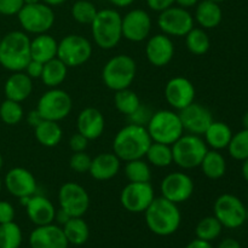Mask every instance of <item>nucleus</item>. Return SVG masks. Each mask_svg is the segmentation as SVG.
Listing matches in <instances>:
<instances>
[{"mask_svg": "<svg viewBox=\"0 0 248 248\" xmlns=\"http://www.w3.org/2000/svg\"><path fill=\"white\" fill-rule=\"evenodd\" d=\"M31 248H68L62 228L51 224L36 227L29 236Z\"/></svg>", "mask_w": 248, "mask_h": 248, "instance_id": "21", "label": "nucleus"}, {"mask_svg": "<svg viewBox=\"0 0 248 248\" xmlns=\"http://www.w3.org/2000/svg\"><path fill=\"white\" fill-rule=\"evenodd\" d=\"M17 17L23 31L35 35L47 33L55 23V12L45 2L23 5Z\"/></svg>", "mask_w": 248, "mask_h": 248, "instance_id": "8", "label": "nucleus"}, {"mask_svg": "<svg viewBox=\"0 0 248 248\" xmlns=\"http://www.w3.org/2000/svg\"><path fill=\"white\" fill-rule=\"evenodd\" d=\"M212 1H215V2H217V4H219V2H223V1H224V0H212Z\"/></svg>", "mask_w": 248, "mask_h": 248, "instance_id": "60", "label": "nucleus"}, {"mask_svg": "<svg viewBox=\"0 0 248 248\" xmlns=\"http://www.w3.org/2000/svg\"><path fill=\"white\" fill-rule=\"evenodd\" d=\"M176 0H147V4L150 10L156 12H162L169 7L173 6Z\"/></svg>", "mask_w": 248, "mask_h": 248, "instance_id": "48", "label": "nucleus"}, {"mask_svg": "<svg viewBox=\"0 0 248 248\" xmlns=\"http://www.w3.org/2000/svg\"><path fill=\"white\" fill-rule=\"evenodd\" d=\"M111 4H114L115 6L119 7H126V6H130L135 0H109Z\"/></svg>", "mask_w": 248, "mask_h": 248, "instance_id": "54", "label": "nucleus"}, {"mask_svg": "<svg viewBox=\"0 0 248 248\" xmlns=\"http://www.w3.org/2000/svg\"><path fill=\"white\" fill-rule=\"evenodd\" d=\"M228 150L232 159L244 161L248 157V130L244 128L240 132L232 135Z\"/></svg>", "mask_w": 248, "mask_h": 248, "instance_id": "39", "label": "nucleus"}, {"mask_svg": "<svg viewBox=\"0 0 248 248\" xmlns=\"http://www.w3.org/2000/svg\"><path fill=\"white\" fill-rule=\"evenodd\" d=\"M223 229V225L220 224L219 220L212 216V217H205L198 223L195 229L196 237L203 241H213L220 235Z\"/></svg>", "mask_w": 248, "mask_h": 248, "instance_id": "37", "label": "nucleus"}, {"mask_svg": "<svg viewBox=\"0 0 248 248\" xmlns=\"http://www.w3.org/2000/svg\"><path fill=\"white\" fill-rule=\"evenodd\" d=\"M152 115H153V111L150 110L147 106L140 104V106L138 107L132 114L128 115V120H130V124H133V125L144 126V127H147Z\"/></svg>", "mask_w": 248, "mask_h": 248, "instance_id": "43", "label": "nucleus"}, {"mask_svg": "<svg viewBox=\"0 0 248 248\" xmlns=\"http://www.w3.org/2000/svg\"><path fill=\"white\" fill-rule=\"evenodd\" d=\"M89 145V140H87L85 136H82L81 133H74V135L70 137L69 140V147L72 149L73 153H79V152H85Z\"/></svg>", "mask_w": 248, "mask_h": 248, "instance_id": "45", "label": "nucleus"}, {"mask_svg": "<svg viewBox=\"0 0 248 248\" xmlns=\"http://www.w3.org/2000/svg\"><path fill=\"white\" fill-rule=\"evenodd\" d=\"M2 164H4V159H2V155H1V153H0V170H1Z\"/></svg>", "mask_w": 248, "mask_h": 248, "instance_id": "59", "label": "nucleus"}, {"mask_svg": "<svg viewBox=\"0 0 248 248\" xmlns=\"http://www.w3.org/2000/svg\"><path fill=\"white\" fill-rule=\"evenodd\" d=\"M145 55L154 67L167 65L174 56V45L171 38L164 33L149 38L145 46Z\"/></svg>", "mask_w": 248, "mask_h": 248, "instance_id": "20", "label": "nucleus"}, {"mask_svg": "<svg viewBox=\"0 0 248 248\" xmlns=\"http://www.w3.org/2000/svg\"><path fill=\"white\" fill-rule=\"evenodd\" d=\"M22 230L15 222L0 224V248H19Z\"/></svg>", "mask_w": 248, "mask_h": 248, "instance_id": "38", "label": "nucleus"}, {"mask_svg": "<svg viewBox=\"0 0 248 248\" xmlns=\"http://www.w3.org/2000/svg\"><path fill=\"white\" fill-rule=\"evenodd\" d=\"M242 125H244V128L248 130V110L244 114V118H242Z\"/></svg>", "mask_w": 248, "mask_h": 248, "instance_id": "57", "label": "nucleus"}, {"mask_svg": "<svg viewBox=\"0 0 248 248\" xmlns=\"http://www.w3.org/2000/svg\"><path fill=\"white\" fill-rule=\"evenodd\" d=\"M205 143L213 150H222L228 148L232 137V128L222 121H213L203 133Z\"/></svg>", "mask_w": 248, "mask_h": 248, "instance_id": "28", "label": "nucleus"}, {"mask_svg": "<svg viewBox=\"0 0 248 248\" xmlns=\"http://www.w3.org/2000/svg\"><path fill=\"white\" fill-rule=\"evenodd\" d=\"M121 160L114 153H102L91 161L89 173L96 181H109L119 173Z\"/></svg>", "mask_w": 248, "mask_h": 248, "instance_id": "24", "label": "nucleus"}, {"mask_svg": "<svg viewBox=\"0 0 248 248\" xmlns=\"http://www.w3.org/2000/svg\"><path fill=\"white\" fill-rule=\"evenodd\" d=\"M123 38L140 43L149 36L152 31V18L144 10L135 9L123 17Z\"/></svg>", "mask_w": 248, "mask_h": 248, "instance_id": "16", "label": "nucleus"}, {"mask_svg": "<svg viewBox=\"0 0 248 248\" xmlns=\"http://www.w3.org/2000/svg\"><path fill=\"white\" fill-rule=\"evenodd\" d=\"M165 98L172 108L182 110L195 102V87L186 78H172L165 86Z\"/></svg>", "mask_w": 248, "mask_h": 248, "instance_id": "18", "label": "nucleus"}, {"mask_svg": "<svg viewBox=\"0 0 248 248\" xmlns=\"http://www.w3.org/2000/svg\"><path fill=\"white\" fill-rule=\"evenodd\" d=\"M72 97L63 90L51 89L43 93L39 98L36 110L40 113L44 120L61 121L69 115L72 110Z\"/></svg>", "mask_w": 248, "mask_h": 248, "instance_id": "10", "label": "nucleus"}, {"mask_svg": "<svg viewBox=\"0 0 248 248\" xmlns=\"http://www.w3.org/2000/svg\"><path fill=\"white\" fill-rule=\"evenodd\" d=\"M57 50L58 41L47 33L39 34L31 40V60L46 63L57 57Z\"/></svg>", "mask_w": 248, "mask_h": 248, "instance_id": "26", "label": "nucleus"}, {"mask_svg": "<svg viewBox=\"0 0 248 248\" xmlns=\"http://www.w3.org/2000/svg\"><path fill=\"white\" fill-rule=\"evenodd\" d=\"M114 104L121 114L130 115L140 106V99L135 91L128 89L119 90L114 94Z\"/></svg>", "mask_w": 248, "mask_h": 248, "instance_id": "36", "label": "nucleus"}, {"mask_svg": "<svg viewBox=\"0 0 248 248\" xmlns=\"http://www.w3.org/2000/svg\"><path fill=\"white\" fill-rule=\"evenodd\" d=\"M60 208L72 217H82L90 206V196L86 189L74 182H67L58 191Z\"/></svg>", "mask_w": 248, "mask_h": 248, "instance_id": "13", "label": "nucleus"}, {"mask_svg": "<svg viewBox=\"0 0 248 248\" xmlns=\"http://www.w3.org/2000/svg\"><path fill=\"white\" fill-rule=\"evenodd\" d=\"M2 183H4V182H2L1 178H0V191H1V189H2Z\"/></svg>", "mask_w": 248, "mask_h": 248, "instance_id": "61", "label": "nucleus"}, {"mask_svg": "<svg viewBox=\"0 0 248 248\" xmlns=\"http://www.w3.org/2000/svg\"><path fill=\"white\" fill-rule=\"evenodd\" d=\"M162 198L174 203L188 201L194 193V182L189 174L184 172H172L161 182Z\"/></svg>", "mask_w": 248, "mask_h": 248, "instance_id": "15", "label": "nucleus"}, {"mask_svg": "<svg viewBox=\"0 0 248 248\" xmlns=\"http://www.w3.org/2000/svg\"><path fill=\"white\" fill-rule=\"evenodd\" d=\"M157 26L169 36H186L194 28V17L184 7L171 6L160 12Z\"/></svg>", "mask_w": 248, "mask_h": 248, "instance_id": "12", "label": "nucleus"}, {"mask_svg": "<svg viewBox=\"0 0 248 248\" xmlns=\"http://www.w3.org/2000/svg\"><path fill=\"white\" fill-rule=\"evenodd\" d=\"M222 9L219 4L212 0H202L199 2L195 11V19L203 29L216 28L222 22Z\"/></svg>", "mask_w": 248, "mask_h": 248, "instance_id": "27", "label": "nucleus"}, {"mask_svg": "<svg viewBox=\"0 0 248 248\" xmlns=\"http://www.w3.org/2000/svg\"><path fill=\"white\" fill-rule=\"evenodd\" d=\"M68 67L58 57L44 63L43 74L40 79L47 87L55 89L60 86L67 78Z\"/></svg>", "mask_w": 248, "mask_h": 248, "instance_id": "30", "label": "nucleus"}, {"mask_svg": "<svg viewBox=\"0 0 248 248\" xmlns=\"http://www.w3.org/2000/svg\"><path fill=\"white\" fill-rule=\"evenodd\" d=\"M4 184L7 191L18 199L34 195L38 188L35 177L23 167H15L10 170L5 176Z\"/></svg>", "mask_w": 248, "mask_h": 248, "instance_id": "19", "label": "nucleus"}, {"mask_svg": "<svg viewBox=\"0 0 248 248\" xmlns=\"http://www.w3.org/2000/svg\"><path fill=\"white\" fill-rule=\"evenodd\" d=\"M34 135L36 140L46 148H53L62 140V128L57 121L43 120L34 127Z\"/></svg>", "mask_w": 248, "mask_h": 248, "instance_id": "29", "label": "nucleus"}, {"mask_svg": "<svg viewBox=\"0 0 248 248\" xmlns=\"http://www.w3.org/2000/svg\"><path fill=\"white\" fill-rule=\"evenodd\" d=\"M215 217L220 224L229 229H236L245 224L247 219V210L244 202L237 196L232 194H223L216 200Z\"/></svg>", "mask_w": 248, "mask_h": 248, "instance_id": "11", "label": "nucleus"}, {"mask_svg": "<svg viewBox=\"0 0 248 248\" xmlns=\"http://www.w3.org/2000/svg\"><path fill=\"white\" fill-rule=\"evenodd\" d=\"M186 45L193 55H205L211 47L210 36L202 28H193L186 35Z\"/></svg>", "mask_w": 248, "mask_h": 248, "instance_id": "34", "label": "nucleus"}, {"mask_svg": "<svg viewBox=\"0 0 248 248\" xmlns=\"http://www.w3.org/2000/svg\"><path fill=\"white\" fill-rule=\"evenodd\" d=\"M92 45L85 36L69 34L58 43L57 57L68 68L80 67L91 58Z\"/></svg>", "mask_w": 248, "mask_h": 248, "instance_id": "9", "label": "nucleus"}, {"mask_svg": "<svg viewBox=\"0 0 248 248\" xmlns=\"http://www.w3.org/2000/svg\"><path fill=\"white\" fill-rule=\"evenodd\" d=\"M137 73L135 60L128 55H118L106 63L102 72L104 85L113 91L128 89Z\"/></svg>", "mask_w": 248, "mask_h": 248, "instance_id": "6", "label": "nucleus"}, {"mask_svg": "<svg viewBox=\"0 0 248 248\" xmlns=\"http://www.w3.org/2000/svg\"><path fill=\"white\" fill-rule=\"evenodd\" d=\"M15 208L7 201H0V224L14 222Z\"/></svg>", "mask_w": 248, "mask_h": 248, "instance_id": "46", "label": "nucleus"}, {"mask_svg": "<svg viewBox=\"0 0 248 248\" xmlns=\"http://www.w3.org/2000/svg\"><path fill=\"white\" fill-rule=\"evenodd\" d=\"M145 128L153 142L169 145L173 144L184 133L179 114L172 110H159L153 113Z\"/></svg>", "mask_w": 248, "mask_h": 248, "instance_id": "5", "label": "nucleus"}, {"mask_svg": "<svg viewBox=\"0 0 248 248\" xmlns=\"http://www.w3.org/2000/svg\"><path fill=\"white\" fill-rule=\"evenodd\" d=\"M154 199V188L150 182L147 183L130 182L121 191L120 202L128 212L142 213L145 212Z\"/></svg>", "mask_w": 248, "mask_h": 248, "instance_id": "14", "label": "nucleus"}, {"mask_svg": "<svg viewBox=\"0 0 248 248\" xmlns=\"http://www.w3.org/2000/svg\"><path fill=\"white\" fill-rule=\"evenodd\" d=\"M26 210L29 219L36 227L51 224L55 220V206L47 198L43 195L34 194L33 196H31L28 203L26 205Z\"/></svg>", "mask_w": 248, "mask_h": 248, "instance_id": "23", "label": "nucleus"}, {"mask_svg": "<svg viewBox=\"0 0 248 248\" xmlns=\"http://www.w3.org/2000/svg\"><path fill=\"white\" fill-rule=\"evenodd\" d=\"M23 108L18 102L5 99L0 104V119L4 124L10 126L17 125L23 119Z\"/></svg>", "mask_w": 248, "mask_h": 248, "instance_id": "40", "label": "nucleus"}, {"mask_svg": "<svg viewBox=\"0 0 248 248\" xmlns=\"http://www.w3.org/2000/svg\"><path fill=\"white\" fill-rule=\"evenodd\" d=\"M218 248H241V245L235 239H225L220 242Z\"/></svg>", "mask_w": 248, "mask_h": 248, "instance_id": "52", "label": "nucleus"}, {"mask_svg": "<svg viewBox=\"0 0 248 248\" xmlns=\"http://www.w3.org/2000/svg\"><path fill=\"white\" fill-rule=\"evenodd\" d=\"M98 10L89 0H78L72 6V16L81 24H91Z\"/></svg>", "mask_w": 248, "mask_h": 248, "instance_id": "41", "label": "nucleus"}, {"mask_svg": "<svg viewBox=\"0 0 248 248\" xmlns=\"http://www.w3.org/2000/svg\"><path fill=\"white\" fill-rule=\"evenodd\" d=\"M31 60V39L24 31H14L1 36L0 64L10 72H23Z\"/></svg>", "mask_w": 248, "mask_h": 248, "instance_id": "3", "label": "nucleus"}, {"mask_svg": "<svg viewBox=\"0 0 248 248\" xmlns=\"http://www.w3.org/2000/svg\"><path fill=\"white\" fill-rule=\"evenodd\" d=\"M203 174L210 179H219L227 172V161L219 150H208L200 165Z\"/></svg>", "mask_w": 248, "mask_h": 248, "instance_id": "31", "label": "nucleus"}, {"mask_svg": "<svg viewBox=\"0 0 248 248\" xmlns=\"http://www.w3.org/2000/svg\"><path fill=\"white\" fill-rule=\"evenodd\" d=\"M24 5H29V4H36V2H40V0H23Z\"/></svg>", "mask_w": 248, "mask_h": 248, "instance_id": "58", "label": "nucleus"}, {"mask_svg": "<svg viewBox=\"0 0 248 248\" xmlns=\"http://www.w3.org/2000/svg\"><path fill=\"white\" fill-rule=\"evenodd\" d=\"M72 218V216L68 215L67 212H65L64 210H62V208H60L58 211H56V216H55V219L57 220L58 223H60L61 225H64L65 223L68 222V220Z\"/></svg>", "mask_w": 248, "mask_h": 248, "instance_id": "50", "label": "nucleus"}, {"mask_svg": "<svg viewBox=\"0 0 248 248\" xmlns=\"http://www.w3.org/2000/svg\"><path fill=\"white\" fill-rule=\"evenodd\" d=\"M104 127H106V120L103 114L98 109L90 107L80 111L78 116V132L85 136L89 140L101 137Z\"/></svg>", "mask_w": 248, "mask_h": 248, "instance_id": "22", "label": "nucleus"}, {"mask_svg": "<svg viewBox=\"0 0 248 248\" xmlns=\"http://www.w3.org/2000/svg\"><path fill=\"white\" fill-rule=\"evenodd\" d=\"M125 176L128 182L147 183L152 179V170L149 164L143 159L131 160L125 165Z\"/></svg>", "mask_w": 248, "mask_h": 248, "instance_id": "35", "label": "nucleus"}, {"mask_svg": "<svg viewBox=\"0 0 248 248\" xmlns=\"http://www.w3.org/2000/svg\"><path fill=\"white\" fill-rule=\"evenodd\" d=\"M62 229L68 244L75 245V246H81V245H84L89 240V225L81 217H72L63 225Z\"/></svg>", "mask_w": 248, "mask_h": 248, "instance_id": "32", "label": "nucleus"}, {"mask_svg": "<svg viewBox=\"0 0 248 248\" xmlns=\"http://www.w3.org/2000/svg\"><path fill=\"white\" fill-rule=\"evenodd\" d=\"M178 114L184 131L191 133V135H203L208 126L215 121L210 109L206 108L202 104L195 103V102L179 110Z\"/></svg>", "mask_w": 248, "mask_h": 248, "instance_id": "17", "label": "nucleus"}, {"mask_svg": "<svg viewBox=\"0 0 248 248\" xmlns=\"http://www.w3.org/2000/svg\"><path fill=\"white\" fill-rule=\"evenodd\" d=\"M27 120H28L29 125L33 126V127H35V126H38L39 124H40L41 121L44 120V119L41 118L40 113H39V111L36 110V109H34V110L29 111L28 118H27Z\"/></svg>", "mask_w": 248, "mask_h": 248, "instance_id": "49", "label": "nucleus"}, {"mask_svg": "<svg viewBox=\"0 0 248 248\" xmlns=\"http://www.w3.org/2000/svg\"><path fill=\"white\" fill-rule=\"evenodd\" d=\"M43 1L45 2V4L50 5V6H57V5L63 4L65 0H43Z\"/></svg>", "mask_w": 248, "mask_h": 248, "instance_id": "56", "label": "nucleus"}, {"mask_svg": "<svg viewBox=\"0 0 248 248\" xmlns=\"http://www.w3.org/2000/svg\"><path fill=\"white\" fill-rule=\"evenodd\" d=\"M23 5V0H0V15L14 16L21 11Z\"/></svg>", "mask_w": 248, "mask_h": 248, "instance_id": "44", "label": "nucleus"}, {"mask_svg": "<svg viewBox=\"0 0 248 248\" xmlns=\"http://www.w3.org/2000/svg\"><path fill=\"white\" fill-rule=\"evenodd\" d=\"M144 213L149 230L159 236L174 234L182 222L181 211L177 203L162 196L155 198Z\"/></svg>", "mask_w": 248, "mask_h": 248, "instance_id": "2", "label": "nucleus"}, {"mask_svg": "<svg viewBox=\"0 0 248 248\" xmlns=\"http://www.w3.org/2000/svg\"><path fill=\"white\" fill-rule=\"evenodd\" d=\"M186 248H213V247L208 241H203V240L196 239L194 240V241H191Z\"/></svg>", "mask_w": 248, "mask_h": 248, "instance_id": "51", "label": "nucleus"}, {"mask_svg": "<svg viewBox=\"0 0 248 248\" xmlns=\"http://www.w3.org/2000/svg\"><path fill=\"white\" fill-rule=\"evenodd\" d=\"M148 162L155 167H167L173 162L171 145L152 142L145 154Z\"/></svg>", "mask_w": 248, "mask_h": 248, "instance_id": "33", "label": "nucleus"}, {"mask_svg": "<svg viewBox=\"0 0 248 248\" xmlns=\"http://www.w3.org/2000/svg\"><path fill=\"white\" fill-rule=\"evenodd\" d=\"M91 161L92 159L85 152L74 153V154L70 156L69 166L74 172H78V173H85V172L90 171Z\"/></svg>", "mask_w": 248, "mask_h": 248, "instance_id": "42", "label": "nucleus"}, {"mask_svg": "<svg viewBox=\"0 0 248 248\" xmlns=\"http://www.w3.org/2000/svg\"><path fill=\"white\" fill-rule=\"evenodd\" d=\"M247 201H248V191H247Z\"/></svg>", "mask_w": 248, "mask_h": 248, "instance_id": "62", "label": "nucleus"}, {"mask_svg": "<svg viewBox=\"0 0 248 248\" xmlns=\"http://www.w3.org/2000/svg\"><path fill=\"white\" fill-rule=\"evenodd\" d=\"M172 148L173 162L183 170H191L199 167L202 162L203 156L208 152V147L200 136L183 135L177 140Z\"/></svg>", "mask_w": 248, "mask_h": 248, "instance_id": "7", "label": "nucleus"}, {"mask_svg": "<svg viewBox=\"0 0 248 248\" xmlns=\"http://www.w3.org/2000/svg\"><path fill=\"white\" fill-rule=\"evenodd\" d=\"M152 142V138L144 126L128 124L114 137L113 153L121 161L125 162L143 159Z\"/></svg>", "mask_w": 248, "mask_h": 248, "instance_id": "1", "label": "nucleus"}, {"mask_svg": "<svg viewBox=\"0 0 248 248\" xmlns=\"http://www.w3.org/2000/svg\"><path fill=\"white\" fill-rule=\"evenodd\" d=\"M0 41H1V36H0Z\"/></svg>", "mask_w": 248, "mask_h": 248, "instance_id": "63", "label": "nucleus"}, {"mask_svg": "<svg viewBox=\"0 0 248 248\" xmlns=\"http://www.w3.org/2000/svg\"><path fill=\"white\" fill-rule=\"evenodd\" d=\"M33 91V82L31 79L23 72H15L7 78L4 86V93L6 99L15 102L26 101Z\"/></svg>", "mask_w": 248, "mask_h": 248, "instance_id": "25", "label": "nucleus"}, {"mask_svg": "<svg viewBox=\"0 0 248 248\" xmlns=\"http://www.w3.org/2000/svg\"><path fill=\"white\" fill-rule=\"evenodd\" d=\"M242 176L248 183V157L246 160H244V164H242Z\"/></svg>", "mask_w": 248, "mask_h": 248, "instance_id": "55", "label": "nucleus"}, {"mask_svg": "<svg viewBox=\"0 0 248 248\" xmlns=\"http://www.w3.org/2000/svg\"><path fill=\"white\" fill-rule=\"evenodd\" d=\"M176 2L178 4V6L184 7V9H188V7L195 6L199 2V0H176Z\"/></svg>", "mask_w": 248, "mask_h": 248, "instance_id": "53", "label": "nucleus"}, {"mask_svg": "<svg viewBox=\"0 0 248 248\" xmlns=\"http://www.w3.org/2000/svg\"><path fill=\"white\" fill-rule=\"evenodd\" d=\"M123 16L116 10L104 9L97 12L91 26L92 36L98 47L114 48L123 38Z\"/></svg>", "mask_w": 248, "mask_h": 248, "instance_id": "4", "label": "nucleus"}, {"mask_svg": "<svg viewBox=\"0 0 248 248\" xmlns=\"http://www.w3.org/2000/svg\"><path fill=\"white\" fill-rule=\"evenodd\" d=\"M44 63L39 62V61L31 60L26 67V74L28 75L31 79H40L41 74H43Z\"/></svg>", "mask_w": 248, "mask_h": 248, "instance_id": "47", "label": "nucleus"}]
</instances>
